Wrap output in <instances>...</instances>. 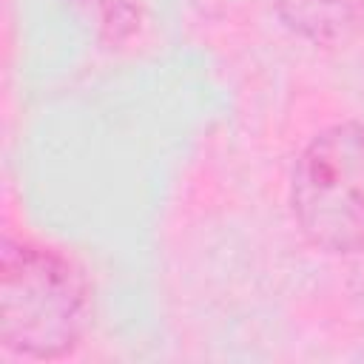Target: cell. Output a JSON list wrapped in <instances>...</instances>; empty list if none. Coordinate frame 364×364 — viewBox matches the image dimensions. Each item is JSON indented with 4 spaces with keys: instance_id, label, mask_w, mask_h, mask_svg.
Wrapping results in <instances>:
<instances>
[{
    "instance_id": "1",
    "label": "cell",
    "mask_w": 364,
    "mask_h": 364,
    "mask_svg": "<svg viewBox=\"0 0 364 364\" xmlns=\"http://www.w3.org/2000/svg\"><path fill=\"white\" fill-rule=\"evenodd\" d=\"M88 284L60 250L37 242H3L0 259V341L34 361L68 355L85 330Z\"/></svg>"
},
{
    "instance_id": "2",
    "label": "cell",
    "mask_w": 364,
    "mask_h": 364,
    "mask_svg": "<svg viewBox=\"0 0 364 364\" xmlns=\"http://www.w3.org/2000/svg\"><path fill=\"white\" fill-rule=\"evenodd\" d=\"M290 210L301 236L327 253L364 250V122L318 131L290 176Z\"/></svg>"
},
{
    "instance_id": "3",
    "label": "cell",
    "mask_w": 364,
    "mask_h": 364,
    "mask_svg": "<svg viewBox=\"0 0 364 364\" xmlns=\"http://www.w3.org/2000/svg\"><path fill=\"white\" fill-rule=\"evenodd\" d=\"M279 14L304 40L336 46L364 26V0H279Z\"/></svg>"
}]
</instances>
